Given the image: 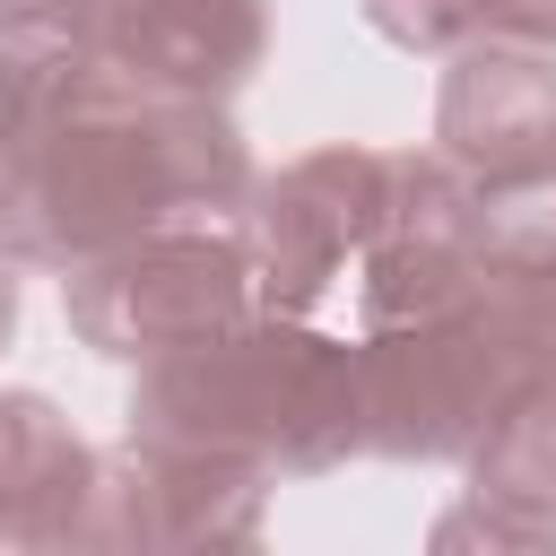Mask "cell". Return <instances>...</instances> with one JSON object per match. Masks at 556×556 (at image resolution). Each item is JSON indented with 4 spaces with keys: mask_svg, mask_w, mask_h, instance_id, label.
Listing matches in <instances>:
<instances>
[{
    "mask_svg": "<svg viewBox=\"0 0 556 556\" xmlns=\"http://www.w3.org/2000/svg\"><path fill=\"white\" fill-rule=\"evenodd\" d=\"M269 469L208 452V443H165V434H122V452H104L96 478V530L87 547H252L261 513H269Z\"/></svg>",
    "mask_w": 556,
    "mask_h": 556,
    "instance_id": "cell-6",
    "label": "cell"
},
{
    "mask_svg": "<svg viewBox=\"0 0 556 556\" xmlns=\"http://www.w3.org/2000/svg\"><path fill=\"white\" fill-rule=\"evenodd\" d=\"M434 156L478 200H521L556 182V52L460 43L434 87Z\"/></svg>",
    "mask_w": 556,
    "mask_h": 556,
    "instance_id": "cell-7",
    "label": "cell"
},
{
    "mask_svg": "<svg viewBox=\"0 0 556 556\" xmlns=\"http://www.w3.org/2000/svg\"><path fill=\"white\" fill-rule=\"evenodd\" d=\"M61 304H70V330L96 356L148 365L165 348L217 339L243 313H261V295H252V243H243V226H156L139 243L70 269Z\"/></svg>",
    "mask_w": 556,
    "mask_h": 556,
    "instance_id": "cell-4",
    "label": "cell"
},
{
    "mask_svg": "<svg viewBox=\"0 0 556 556\" xmlns=\"http://www.w3.org/2000/svg\"><path fill=\"white\" fill-rule=\"evenodd\" d=\"M252 182V148L217 96L87 70L0 182V252L70 278L156 226H243Z\"/></svg>",
    "mask_w": 556,
    "mask_h": 556,
    "instance_id": "cell-1",
    "label": "cell"
},
{
    "mask_svg": "<svg viewBox=\"0 0 556 556\" xmlns=\"http://www.w3.org/2000/svg\"><path fill=\"white\" fill-rule=\"evenodd\" d=\"M96 478H104V452H87L43 391H0V556L87 547Z\"/></svg>",
    "mask_w": 556,
    "mask_h": 556,
    "instance_id": "cell-9",
    "label": "cell"
},
{
    "mask_svg": "<svg viewBox=\"0 0 556 556\" xmlns=\"http://www.w3.org/2000/svg\"><path fill=\"white\" fill-rule=\"evenodd\" d=\"M408 191V148H313L252 182L243 243H252V295L261 313H304L365 261V243L400 217Z\"/></svg>",
    "mask_w": 556,
    "mask_h": 556,
    "instance_id": "cell-5",
    "label": "cell"
},
{
    "mask_svg": "<svg viewBox=\"0 0 556 556\" xmlns=\"http://www.w3.org/2000/svg\"><path fill=\"white\" fill-rule=\"evenodd\" d=\"M539 374L495 339L478 295L443 321L356 330V417L374 460H469L478 434L530 391Z\"/></svg>",
    "mask_w": 556,
    "mask_h": 556,
    "instance_id": "cell-3",
    "label": "cell"
},
{
    "mask_svg": "<svg viewBox=\"0 0 556 556\" xmlns=\"http://www.w3.org/2000/svg\"><path fill=\"white\" fill-rule=\"evenodd\" d=\"M122 417H130L122 434L208 443L261 460L269 478H321L348 452H365L356 348L313 330L304 313H243L217 339L148 356Z\"/></svg>",
    "mask_w": 556,
    "mask_h": 556,
    "instance_id": "cell-2",
    "label": "cell"
},
{
    "mask_svg": "<svg viewBox=\"0 0 556 556\" xmlns=\"http://www.w3.org/2000/svg\"><path fill=\"white\" fill-rule=\"evenodd\" d=\"M9 330H17V278H9V252H0V348H9Z\"/></svg>",
    "mask_w": 556,
    "mask_h": 556,
    "instance_id": "cell-15",
    "label": "cell"
},
{
    "mask_svg": "<svg viewBox=\"0 0 556 556\" xmlns=\"http://www.w3.org/2000/svg\"><path fill=\"white\" fill-rule=\"evenodd\" d=\"M96 9L104 0H0V17H43V26H78V35H87Z\"/></svg>",
    "mask_w": 556,
    "mask_h": 556,
    "instance_id": "cell-14",
    "label": "cell"
},
{
    "mask_svg": "<svg viewBox=\"0 0 556 556\" xmlns=\"http://www.w3.org/2000/svg\"><path fill=\"white\" fill-rule=\"evenodd\" d=\"M104 78L156 96H235L269 61V0H104L87 17Z\"/></svg>",
    "mask_w": 556,
    "mask_h": 556,
    "instance_id": "cell-8",
    "label": "cell"
},
{
    "mask_svg": "<svg viewBox=\"0 0 556 556\" xmlns=\"http://www.w3.org/2000/svg\"><path fill=\"white\" fill-rule=\"evenodd\" d=\"M478 43L556 52V0H478Z\"/></svg>",
    "mask_w": 556,
    "mask_h": 556,
    "instance_id": "cell-13",
    "label": "cell"
},
{
    "mask_svg": "<svg viewBox=\"0 0 556 556\" xmlns=\"http://www.w3.org/2000/svg\"><path fill=\"white\" fill-rule=\"evenodd\" d=\"M434 547H556V374H539L469 452V495Z\"/></svg>",
    "mask_w": 556,
    "mask_h": 556,
    "instance_id": "cell-10",
    "label": "cell"
},
{
    "mask_svg": "<svg viewBox=\"0 0 556 556\" xmlns=\"http://www.w3.org/2000/svg\"><path fill=\"white\" fill-rule=\"evenodd\" d=\"M356 9H365V26H374L382 43H400V52L452 61L460 43H478V0H356Z\"/></svg>",
    "mask_w": 556,
    "mask_h": 556,
    "instance_id": "cell-12",
    "label": "cell"
},
{
    "mask_svg": "<svg viewBox=\"0 0 556 556\" xmlns=\"http://www.w3.org/2000/svg\"><path fill=\"white\" fill-rule=\"evenodd\" d=\"M96 70L78 26H43V17H0V182L17 165V148L43 130V113Z\"/></svg>",
    "mask_w": 556,
    "mask_h": 556,
    "instance_id": "cell-11",
    "label": "cell"
}]
</instances>
